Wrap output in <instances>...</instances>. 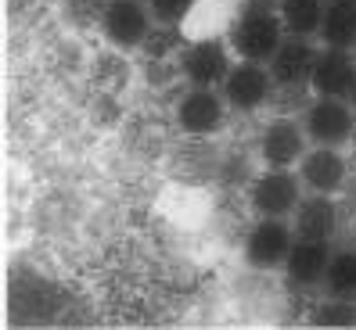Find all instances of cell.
Instances as JSON below:
<instances>
[{
  "instance_id": "9c48e42d",
  "label": "cell",
  "mask_w": 356,
  "mask_h": 330,
  "mask_svg": "<svg viewBox=\"0 0 356 330\" xmlns=\"http://www.w3.org/2000/svg\"><path fill=\"white\" fill-rule=\"evenodd\" d=\"M227 112H230V105L220 94V87H187L177 101L173 119L184 137L209 140L227 126Z\"/></svg>"
},
{
  "instance_id": "52a82bcc",
  "label": "cell",
  "mask_w": 356,
  "mask_h": 330,
  "mask_svg": "<svg viewBox=\"0 0 356 330\" xmlns=\"http://www.w3.org/2000/svg\"><path fill=\"white\" fill-rule=\"evenodd\" d=\"M274 90H277V82H274L270 65L266 61H248V58H234V65H230L223 87H220L230 112H238V115L263 112L270 105V97H274Z\"/></svg>"
},
{
  "instance_id": "8992f818",
  "label": "cell",
  "mask_w": 356,
  "mask_h": 330,
  "mask_svg": "<svg viewBox=\"0 0 356 330\" xmlns=\"http://www.w3.org/2000/svg\"><path fill=\"white\" fill-rule=\"evenodd\" d=\"M159 22L148 8V0H108L101 8V36L115 51H140L148 47Z\"/></svg>"
},
{
  "instance_id": "5bb4252c",
  "label": "cell",
  "mask_w": 356,
  "mask_h": 330,
  "mask_svg": "<svg viewBox=\"0 0 356 330\" xmlns=\"http://www.w3.org/2000/svg\"><path fill=\"white\" fill-rule=\"evenodd\" d=\"M291 226H296L299 237L334 241V234H339V205L327 194H306L296 216H291Z\"/></svg>"
},
{
  "instance_id": "d6986e66",
  "label": "cell",
  "mask_w": 356,
  "mask_h": 330,
  "mask_svg": "<svg viewBox=\"0 0 356 330\" xmlns=\"http://www.w3.org/2000/svg\"><path fill=\"white\" fill-rule=\"evenodd\" d=\"M317 323L324 327H346V323H356V302L349 298H324V305L317 309Z\"/></svg>"
},
{
  "instance_id": "2e32d148",
  "label": "cell",
  "mask_w": 356,
  "mask_h": 330,
  "mask_svg": "<svg viewBox=\"0 0 356 330\" xmlns=\"http://www.w3.org/2000/svg\"><path fill=\"white\" fill-rule=\"evenodd\" d=\"M277 11H281V22H284L288 36L317 40L321 26H324L327 0H277Z\"/></svg>"
},
{
  "instance_id": "8fae6325",
  "label": "cell",
  "mask_w": 356,
  "mask_h": 330,
  "mask_svg": "<svg viewBox=\"0 0 356 330\" xmlns=\"http://www.w3.org/2000/svg\"><path fill=\"white\" fill-rule=\"evenodd\" d=\"M317 54H321V40L284 36L277 54L270 58V72H274L277 90H299V87L309 90V76H313V65H317Z\"/></svg>"
},
{
  "instance_id": "3957f363",
  "label": "cell",
  "mask_w": 356,
  "mask_h": 330,
  "mask_svg": "<svg viewBox=\"0 0 356 330\" xmlns=\"http://www.w3.org/2000/svg\"><path fill=\"white\" fill-rule=\"evenodd\" d=\"M302 198H306V187H302L299 169H266L263 165L245 187V205L252 216L291 219L302 205Z\"/></svg>"
},
{
  "instance_id": "e0dca14e",
  "label": "cell",
  "mask_w": 356,
  "mask_h": 330,
  "mask_svg": "<svg viewBox=\"0 0 356 330\" xmlns=\"http://www.w3.org/2000/svg\"><path fill=\"white\" fill-rule=\"evenodd\" d=\"M324 291L331 298H349L356 302V248H334L327 273H324Z\"/></svg>"
},
{
  "instance_id": "277c9868",
  "label": "cell",
  "mask_w": 356,
  "mask_h": 330,
  "mask_svg": "<svg viewBox=\"0 0 356 330\" xmlns=\"http://www.w3.org/2000/svg\"><path fill=\"white\" fill-rule=\"evenodd\" d=\"M230 65H234V51H230L227 36L220 33L191 36L177 58L184 87H223Z\"/></svg>"
},
{
  "instance_id": "ba28073f",
  "label": "cell",
  "mask_w": 356,
  "mask_h": 330,
  "mask_svg": "<svg viewBox=\"0 0 356 330\" xmlns=\"http://www.w3.org/2000/svg\"><path fill=\"white\" fill-rule=\"evenodd\" d=\"M309 137L299 115H274L256 137V162L266 169H299Z\"/></svg>"
},
{
  "instance_id": "5b68a950",
  "label": "cell",
  "mask_w": 356,
  "mask_h": 330,
  "mask_svg": "<svg viewBox=\"0 0 356 330\" xmlns=\"http://www.w3.org/2000/svg\"><path fill=\"white\" fill-rule=\"evenodd\" d=\"M302 126L313 148H346L356 137V108L346 97H317L302 108Z\"/></svg>"
},
{
  "instance_id": "ffe728a7",
  "label": "cell",
  "mask_w": 356,
  "mask_h": 330,
  "mask_svg": "<svg viewBox=\"0 0 356 330\" xmlns=\"http://www.w3.org/2000/svg\"><path fill=\"white\" fill-rule=\"evenodd\" d=\"M349 101H353V108H356V94H353V97H349Z\"/></svg>"
},
{
  "instance_id": "7a4b0ae2",
  "label": "cell",
  "mask_w": 356,
  "mask_h": 330,
  "mask_svg": "<svg viewBox=\"0 0 356 330\" xmlns=\"http://www.w3.org/2000/svg\"><path fill=\"white\" fill-rule=\"evenodd\" d=\"M296 226L291 219H277V216H252L248 230L241 234V259L248 270L256 273H274L284 266L291 244H296Z\"/></svg>"
},
{
  "instance_id": "7c38bea8",
  "label": "cell",
  "mask_w": 356,
  "mask_h": 330,
  "mask_svg": "<svg viewBox=\"0 0 356 330\" xmlns=\"http://www.w3.org/2000/svg\"><path fill=\"white\" fill-rule=\"evenodd\" d=\"M309 94L317 97H353L356 94V51L324 47L317 54V65L309 76Z\"/></svg>"
},
{
  "instance_id": "30bf717a",
  "label": "cell",
  "mask_w": 356,
  "mask_h": 330,
  "mask_svg": "<svg viewBox=\"0 0 356 330\" xmlns=\"http://www.w3.org/2000/svg\"><path fill=\"white\" fill-rule=\"evenodd\" d=\"M299 176H302V187L306 194H327V198H339L349 183V155L346 148H313L302 155L299 162Z\"/></svg>"
},
{
  "instance_id": "6da1fadb",
  "label": "cell",
  "mask_w": 356,
  "mask_h": 330,
  "mask_svg": "<svg viewBox=\"0 0 356 330\" xmlns=\"http://www.w3.org/2000/svg\"><path fill=\"white\" fill-rule=\"evenodd\" d=\"M284 22L277 4L266 0H245L241 11L234 15V22L227 29V44L234 51V58H248V61H266L277 54V47L284 44Z\"/></svg>"
},
{
  "instance_id": "4fadbf2b",
  "label": "cell",
  "mask_w": 356,
  "mask_h": 330,
  "mask_svg": "<svg viewBox=\"0 0 356 330\" xmlns=\"http://www.w3.org/2000/svg\"><path fill=\"white\" fill-rule=\"evenodd\" d=\"M334 244L331 241H309V237H296L291 252L281 266V273L291 287L299 291H309V287H324V273H327V262H331Z\"/></svg>"
},
{
  "instance_id": "ac0fdd59",
  "label": "cell",
  "mask_w": 356,
  "mask_h": 330,
  "mask_svg": "<svg viewBox=\"0 0 356 330\" xmlns=\"http://www.w3.org/2000/svg\"><path fill=\"white\" fill-rule=\"evenodd\" d=\"M159 29H187V22L198 11V0H148Z\"/></svg>"
},
{
  "instance_id": "9a60e30c",
  "label": "cell",
  "mask_w": 356,
  "mask_h": 330,
  "mask_svg": "<svg viewBox=\"0 0 356 330\" xmlns=\"http://www.w3.org/2000/svg\"><path fill=\"white\" fill-rule=\"evenodd\" d=\"M317 40L324 47L356 51V0H327L324 26Z\"/></svg>"
}]
</instances>
